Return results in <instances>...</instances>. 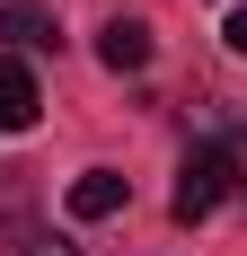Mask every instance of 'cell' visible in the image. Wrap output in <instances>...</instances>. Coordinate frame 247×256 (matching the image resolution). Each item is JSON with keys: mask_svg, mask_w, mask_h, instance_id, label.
<instances>
[{"mask_svg": "<svg viewBox=\"0 0 247 256\" xmlns=\"http://www.w3.org/2000/svg\"><path fill=\"white\" fill-rule=\"evenodd\" d=\"M230 194H238V186H230V150H221V142H194L186 168H176V204H168V212L194 230V221H212V212L230 204Z\"/></svg>", "mask_w": 247, "mask_h": 256, "instance_id": "6da1fadb", "label": "cell"}, {"mask_svg": "<svg viewBox=\"0 0 247 256\" xmlns=\"http://www.w3.org/2000/svg\"><path fill=\"white\" fill-rule=\"evenodd\" d=\"M0 36H9L18 53H53V44H62V18L36 9V0H0Z\"/></svg>", "mask_w": 247, "mask_h": 256, "instance_id": "7a4b0ae2", "label": "cell"}, {"mask_svg": "<svg viewBox=\"0 0 247 256\" xmlns=\"http://www.w3.org/2000/svg\"><path fill=\"white\" fill-rule=\"evenodd\" d=\"M36 106H44V88H36V71L0 53V132H26V124H36Z\"/></svg>", "mask_w": 247, "mask_h": 256, "instance_id": "3957f363", "label": "cell"}, {"mask_svg": "<svg viewBox=\"0 0 247 256\" xmlns=\"http://www.w3.org/2000/svg\"><path fill=\"white\" fill-rule=\"evenodd\" d=\"M124 194H132V186H124L115 168H88V177H71V221H115Z\"/></svg>", "mask_w": 247, "mask_h": 256, "instance_id": "277c9868", "label": "cell"}, {"mask_svg": "<svg viewBox=\"0 0 247 256\" xmlns=\"http://www.w3.org/2000/svg\"><path fill=\"white\" fill-rule=\"evenodd\" d=\"M98 62H106V71H142V62H150V26L142 18H106L98 26Z\"/></svg>", "mask_w": 247, "mask_h": 256, "instance_id": "5b68a950", "label": "cell"}, {"mask_svg": "<svg viewBox=\"0 0 247 256\" xmlns=\"http://www.w3.org/2000/svg\"><path fill=\"white\" fill-rule=\"evenodd\" d=\"M221 150H230V186L247 194V124H221Z\"/></svg>", "mask_w": 247, "mask_h": 256, "instance_id": "8992f818", "label": "cell"}, {"mask_svg": "<svg viewBox=\"0 0 247 256\" xmlns=\"http://www.w3.org/2000/svg\"><path fill=\"white\" fill-rule=\"evenodd\" d=\"M221 36H230V53H247V9H230V26H221Z\"/></svg>", "mask_w": 247, "mask_h": 256, "instance_id": "52a82bcc", "label": "cell"}, {"mask_svg": "<svg viewBox=\"0 0 247 256\" xmlns=\"http://www.w3.org/2000/svg\"><path fill=\"white\" fill-rule=\"evenodd\" d=\"M26 256H80V248H71V238H36Z\"/></svg>", "mask_w": 247, "mask_h": 256, "instance_id": "ba28073f", "label": "cell"}]
</instances>
